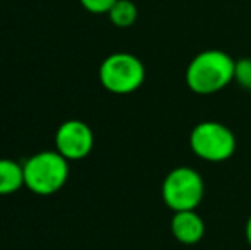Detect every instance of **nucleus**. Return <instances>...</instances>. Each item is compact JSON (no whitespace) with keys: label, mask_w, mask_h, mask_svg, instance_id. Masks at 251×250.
<instances>
[{"label":"nucleus","mask_w":251,"mask_h":250,"mask_svg":"<svg viewBox=\"0 0 251 250\" xmlns=\"http://www.w3.org/2000/svg\"><path fill=\"white\" fill-rule=\"evenodd\" d=\"M245 235H246V240H248L250 247H251V216L246 221V226H245Z\"/></svg>","instance_id":"nucleus-12"},{"label":"nucleus","mask_w":251,"mask_h":250,"mask_svg":"<svg viewBox=\"0 0 251 250\" xmlns=\"http://www.w3.org/2000/svg\"><path fill=\"white\" fill-rule=\"evenodd\" d=\"M190 147L200 160L208 163H222L236 151V136L227 125L215 120L197 124L190 132Z\"/></svg>","instance_id":"nucleus-5"},{"label":"nucleus","mask_w":251,"mask_h":250,"mask_svg":"<svg viewBox=\"0 0 251 250\" xmlns=\"http://www.w3.org/2000/svg\"><path fill=\"white\" fill-rule=\"evenodd\" d=\"M203 178L192 167L173 168L161 185V197L173 213L197 209L203 199Z\"/></svg>","instance_id":"nucleus-4"},{"label":"nucleus","mask_w":251,"mask_h":250,"mask_svg":"<svg viewBox=\"0 0 251 250\" xmlns=\"http://www.w3.org/2000/svg\"><path fill=\"white\" fill-rule=\"evenodd\" d=\"M236 60L217 48L203 50L190 60L185 72L188 89L200 96L215 94L234 81Z\"/></svg>","instance_id":"nucleus-1"},{"label":"nucleus","mask_w":251,"mask_h":250,"mask_svg":"<svg viewBox=\"0 0 251 250\" xmlns=\"http://www.w3.org/2000/svg\"><path fill=\"white\" fill-rule=\"evenodd\" d=\"M108 17L113 26L125 29V28L135 24L137 17H139V9L132 0H116L115 5L109 9Z\"/></svg>","instance_id":"nucleus-9"},{"label":"nucleus","mask_w":251,"mask_h":250,"mask_svg":"<svg viewBox=\"0 0 251 250\" xmlns=\"http://www.w3.org/2000/svg\"><path fill=\"white\" fill-rule=\"evenodd\" d=\"M56 151L69 161H80L93 153L94 132L82 120H65L55 132Z\"/></svg>","instance_id":"nucleus-6"},{"label":"nucleus","mask_w":251,"mask_h":250,"mask_svg":"<svg viewBox=\"0 0 251 250\" xmlns=\"http://www.w3.org/2000/svg\"><path fill=\"white\" fill-rule=\"evenodd\" d=\"M100 83L108 93L132 94L140 89L146 81V67L137 55L128 52H115L100 65Z\"/></svg>","instance_id":"nucleus-3"},{"label":"nucleus","mask_w":251,"mask_h":250,"mask_svg":"<svg viewBox=\"0 0 251 250\" xmlns=\"http://www.w3.org/2000/svg\"><path fill=\"white\" fill-rule=\"evenodd\" d=\"M171 233L179 244L195 245L203 238L205 223L195 209L176 211L171 218Z\"/></svg>","instance_id":"nucleus-7"},{"label":"nucleus","mask_w":251,"mask_h":250,"mask_svg":"<svg viewBox=\"0 0 251 250\" xmlns=\"http://www.w3.org/2000/svg\"><path fill=\"white\" fill-rule=\"evenodd\" d=\"M80 5L91 14H96V16H101V14H108L109 9L115 5L116 0H79Z\"/></svg>","instance_id":"nucleus-11"},{"label":"nucleus","mask_w":251,"mask_h":250,"mask_svg":"<svg viewBox=\"0 0 251 250\" xmlns=\"http://www.w3.org/2000/svg\"><path fill=\"white\" fill-rule=\"evenodd\" d=\"M24 187L36 195H51L69 180V160L58 151H40L24 161Z\"/></svg>","instance_id":"nucleus-2"},{"label":"nucleus","mask_w":251,"mask_h":250,"mask_svg":"<svg viewBox=\"0 0 251 250\" xmlns=\"http://www.w3.org/2000/svg\"><path fill=\"white\" fill-rule=\"evenodd\" d=\"M234 81L246 91H251V58L243 57L236 60Z\"/></svg>","instance_id":"nucleus-10"},{"label":"nucleus","mask_w":251,"mask_h":250,"mask_svg":"<svg viewBox=\"0 0 251 250\" xmlns=\"http://www.w3.org/2000/svg\"><path fill=\"white\" fill-rule=\"evenodd\" d=\"M24 187V167L10 158H0V195H10Z\"/></svg>","instance_id":"nucleus-8"}]
</instances>
